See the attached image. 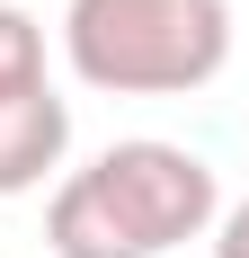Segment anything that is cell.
<instances>
[{
	"label": "cell",
	"mask_w": 249,
	"mask_h": 258,
	"mask_svg": "<svg viewBox=\"0 0 249 258\" xmlns=\"http://www.w3.org/2000/svg\"><path fill=\"white\" fill-rule=\"evenodd\" d=\"M214 214H223V187L196 152L116 143L53 187L45 240H53V258H160L178 240H205Z\"/></svg>",
	"instance_id": "6da1fadb"
},
{
	"label": "cell",
	"mask_w": 249,
	"mask_h": 258,
	"mask_svg": "<svg viewBox=\"0 0 249 258\" xmlns=\"http://www.w3.org/2000/svg\"><path fill=\"white\" fill-rule=\"evenodd\" d=\"M63 152H72V107L53 89L0 98V196L45 187V169H63Z\"/></svg>",
	"instance_id": "3957f363"
},
{
	"label": "cell",
	"mask_w": 249,
	"mask_h": 258,
	"mask_svg": "<svg viewBox=\"0 0 249 258\" xmlns=\"http://www.w3.org/2000/svg\"><path fill=\"white\" fill-rule=\"evenodd\" d=\"M63 53L89 89L178 98L231 62V0H72Z\"/></svg>",
	"instance_id": "7a4b0ae2"
},
{
	"label": "cell",
	"mask_w": 249,
	"mask_h": 258,
	"mask_svg": "<svg viewBox=\"0 0 249 258\" xmlns=\"http://www.w3.org/2000/svg\"><path fill=\"white\" fill-rule=\"evenodd\" d=\"M27 89H45V36L27 9L0 0V98H27Z\"/></svg>",
	"instance_id": "277c9868"
},
{
	"label": "cell",
	"mask_w": 249,
	"mask_h": 258,
	"mask_svg": "<svg viewBox=\"0 0 249 258\" xmlns=\"http://www.w3.org/2000/svg\"><path fill=\"white\" fill-rule=\"evenodd\" d=\"M214 258H249V205L214 214Z\"/></svg>",
	"instance_id": "5b68a950"
}]
</instances>
